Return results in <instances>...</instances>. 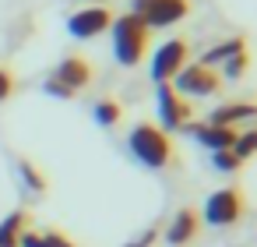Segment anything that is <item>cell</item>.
<instances>
[{
	"mask_svg": "<svg viewBox=\"0 0 257 247\" xmlns=\"http://www.w3.org/2000/svg\"><path fill=\"white\" fill-rule=\"evenodd\" d=\"M109 32H113V57L123 67H138L152 46V29L138 15H120V18H113Z\"/></svg>",
	"mask_w": 257,
	"mask_h": 247,
	"instance_id": "obj_1",
	"label": "cell"
},
{
	"mask_svg": "<svg viewBox=\"0 0 257 247\" xmlns=\"http://www.w3.org/2000/svg\"><path fill=\"white\" fill-rule=\"evenodd\" d=\"M127 148L148 170H169L176 162V148H173L169 134L162 127H155V124H138L131 131V138H127Z\"/></svg>",
	"mask_w": 257,
	"mask_h": 247,
	"instance_id": "obj_2",
	"label": "cell"
},
{
	"mask_svg": "<svg viewBox=\"0 0 257 247\" xmlns=\"http://www.w3.org/2000/svg\"><path fill=\"white\" fill-rule=\"evenodd\" d=\"M131 15H138L148 29H169L190 15V0H131Z\"/></svg>",
	"mask_w": 257,
	"mask_h": 247,
	"instance_id": "obj_3",
	"label": "cell"
},
{
	"mask_svg": "<svg viewBox=\"0 0 257 247\" xmlns=\"http://www.w3.org/2000/svg\"><path fill=\"white\" fill-rule=\"evenodd\" d=\"M246 215V198L239 187H222L215 194H208L204 201V222L208 226H232Z\"/></svg>",
	"mask_w": 257,
	"mask_h": 247,
	"instance_id": "obj_4",
	"label": "cell"
},
{
	"mask_svg": "<svg viewBox=\"0 0 257 247\" xmlns=\"http://www.w3.org/2000/svg\"><path fill=\"white\" fill-rule=\"evenodd\" d=\"M187 60H190V46H187L183 39H169V43H162V46L155 50V57H152V81L169 85V81L187 67Z\"/></svg>",
	"mask_w": 257,
	"mask_h": 247,
	"instance_id": "obj_5",
	"label": "cell"
},
{
	"mask_svg": "<svg viewBox=\"0 0 257 247\" xmlns=\"http://www.w3.org/2000/svg\"><path fill=\"white\" fill-rule=\"evenodd\" d=\"M183 99L187 96H218V89H222V78H218V71H211V67H204V64H194V67H183L180 74H176V85H173Z\"/></svg>",
	"mask_w": 257,
	"mask_h": 247,
	"instance_id": "obj_6",
	"label": "cell"
},
{
	"mask_svg": "<svg viewBox=\"0 0 257 247\" xmlns=\"http://www.w3.org/2000/svg\"><path fill=\"white\" fill-rule=\"evenodd\" d=\"M159 117H162V127L180 131V127H187V124H190L194 106H190V103L173 89V85H159Z\"/></svg>",
	"mask_w": 257,
	"mask_h": 247,
	"instance_id": "obj_7",
	"label": "cell"
},
{
	"mask_svg": "<svg viewBox=\"0 0 257 247\" xmlns=\"http://www.w3.org/2000/svg\"><path fill=\"white\" fill-rule=\"evenodd\" d=\"M109 25H113V11L109 8H85V11L67 18V32L74 39H95V36L109 32Z\"/></svg>",
	"mask_w": 257,
	"mask_h": 247,
	"instance_id": "obj_8",
	"label": "cell"
},
{
	"mask_svg": "<svg viewBox=\"0 0 257 247\" xmlns=\"http://www.w3.org/2000/svg\"><path fill=\"white\" fill-rule=\"evenodd\" d=\"M92 78H95V67L85 57H64L57 64V71H53V81H60L71 92H81L85 85H92Z\"/></svg>",
	"mask_w": 257,
	"mask_h": 247,
	"instance_id": "obj_9",
	"label": "cell"
},
{
	"mask_svg": "<svg viewBox=\"0 0 257 247\" xmlns=\"http://www.w3.org/2000/svg\"><path fill=\"white\" fill-rule=\"evenodd\" d=\"M187 131L204 145V148H211V152H222V148H232V141H236V127H222V124H187Z\"/></svg>",
	"mask_w": 257,
	"mask_h": 247,
	"instance_id": "obj_10",
	"label": "cell"
},
{
	"mask_svg": "<svg viewBox=\"0 0 257 247\" xmlns=\"http://www.w3.org/2000/svg\"><path fill=\"white\" fill-rule=\"evenodd\" d=\"M197 229H201V215H197L194 208H180V212L173 215L169 229H166V240H169L173 247H180V243L194 240V236H197Z\"/></svg>",
	"mask_w": 257,
	"mask_h": 247,
	"instance_id": "obj_11",
	"label": "cell"
},
{
	"mask_svg": "<svg viewBox=\"0 0 257 247\" xmlns=\"http://www.w3.org/2000/svg\"><path fill=\"white\" fill-rule=\"evenodd\" d=\"M18 247H78V243L60 229H25Z\"/></svg>",
	"mask_w": 257,
	"mask_h": 247,
	"instance_id": "obj_12",
	"label": "cell"
},
{
	"mask_svg": "<svg viewBox=\"0 0 257 247\" xmlns=\"http://www.w3.org/2000/svg\"><path fill=\"white\" fill-rule=\"evenodd\" d=\"M25 229H29V215L22 208L11 212L4 222H0V247H18V240H22Z\"/></svg>",
	"mask_w": 257,
	"mask_h": 247,
	"instance_id": "obj_13",
	"label": "cell"
},
{
	"mask_svg": "<svg viewBox=\"0 0 257 247\" xmlns=\"http://www.w3.org/2000/svg\"><path fill=\"white\" fill-rule=\"evenodd\" d=\"M92 120H95L99 127H116V124L123 120V106H120L116 99H99V103L92 106Z\"/></svg>",
	"mask_w": 257,
	"mask_h": 247,
	"instance_id": "obj_14",
	"label": "cell"
},
{
	"mask_svg": "<svg viewBox=\"0 0 257 247\" xmlns=\"http://www.w3.org/2000/svg\"><path fill=\"white\" fill-rule=\"evenodd\" d=\"M253 117V106L250 103H232V106H222L211 113V124H222V127H236V120H250Z\"/></svg>",
	"mask_w": 257,
	"mask_h": 247,
	"instance_id": "obj_15",
	"label": "cell"
},
{
	"mask_svg": "<svg viewBox=\"0 0 257 247\" xmlns=\"http://www.w3.org/2000/svg\"><path fill=\"white\" fill-rule=\"evenodd\" d=\"M18 170H22V180H25V187H29V191H36V194H43V191H46V177H43V170H36L29 159H22V162H18Z\"/></svg>",
	"mask_w": 257,
	"mask_h": 247,
	"instance_id": "obj_16",
	"label": "cell"
},
{
	"mask_svg": "<svg viewBox=\"0 0 257 247\" xmlns=\"http://www.w3.org/2000/svg\"><path fill=\"white\" fill-rule=\"evenodd\" d=\"M236 50H243V39H225V43H218V46H215V50H211V53H208L201 64H204V67H211L215 60H229Z\"/></svg>",
	"mask_w": 257,
	"mask_h": 247,
	"instance_id": "obj_17",
	"label": "cell"
},
{
	"mask_svg": "<svg viewBox=\"0 0 257 247\" xmlns=\"http://www.w3.org/2000/svg\"><path fill=\"white\" fill-rule=\"evenodd\" d=\"M211 166L222 170V173H236V170L243 166V159H239L232 148H222V152H211Z\"/></svg>",
	"mask_w": 257,
	"mask_h": 247,
	"instance_id": "obj_18",
	"label": "cell"
},
{
	"mask_svg": "<svg viewBox=\"0 0 257 247\" xmlns=\"http://www.w3.org/2000/svg\"><path fill=\"white\" fill-rule=\"evenodd\" d=\"M246 67H250V57H246V46H243V50H236V53L225 60L222 74H229V78H239V74H246Z\"/></svg>",
	"mask_w": 257,
	"mask_h": 247,
	"instance_id": "obj_19",
	"label": "cell"
},
{
	"mask_svg": "<svg viewBox=\"0 0 257 247\" xmlns=\"http://www.w3.org/2000/svg\"><path fill=\"white\" fill-rule=\"evenodd\" d=\"M232 152H236L239 159H250V155H253V134H250V131H246V134H236Z\"/></svg>",
	"mask_w": 257,
	"mask_h": 247,
	"instance_id": "obj_20",
	"label": "cell"
},
{
	"mask_svg": "<svg viewBox=\"0 0 257 247\" xmlns=\"http://www.w3.org/2000/svg\"><path fill=\"white\" fill-rule=\"evenodd\" d=\"M11 96H15V74L8 67H0V103L11 99Z\"/></svg>",
	"mask_w": 257,
	"mask_h": 247,
	"instance_id": "obj_21",
	"label": "cell"
},
{
	"mask_svg": "<svg viewBox=\"0 0 257 247\" xmlns=\"http://www.w3.org/2000/svg\"><path fill=\"white\" fill-rule=\"evenodd\" d=\"M46 96H60V99H71L74 92H71V89H64L60 81H53V78H50V81H46Z\"/></svg>",
	"mask_w": 257,
	"mask_h": 247,
	"instance_id": "obj_22",
	"label": "cell"
},
{
	"mask_svg": "<svg viewBox=\"0 0 257 247\" xmlns=\"http://www.w3.org/2000/svg\"><path fill=\"white\" fill-rule=\"evenodd\" d=\"M152 240H155V229H148V233H141L134 243H127V247H152Z\"/></svg>",
	"mask_w": 257,
	"mask_h": 247,
	"instance_id": "obj_23",
	"label": "cell"
}]
</instances>
